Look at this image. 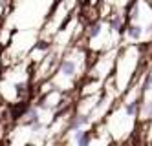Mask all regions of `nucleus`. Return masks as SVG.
<instances>
[{
	"label": "nucleus",
	"instance_id": "nucleus-9",
	"mask_svg": "<svg viewBox=\"0 0 152 146\" xmlns=\"http://www.w3.org/2000/svg\"><path fill=\"white\" fill-rule=\"evenodd\" d=\"M50 46H51L50 42H37V44H35V49H40V51H48V49H50Z\"/></svg>",
	"mask_w": 152,
	"mask_h": 146
},
{
	"label": "nucleus",
	"instance_id": "nucleus-5",
	"mask_svg": "<svg viewBox=\"0 0 152 146\" xmlns=\"http://www.w3.org/2000/svg\"><path fill=\"white\" fill-rule=\"evenodd\" d=\"M108 26H110V29L115 31V33H125V29H126V26H125V18H123V15H119V13L112 15L110 22H108Z\"/></svg>",
	"mask_w": 152,
	"mask_h": 146
},
{
	"label": "nucleus",
	"instance_id": "nucleus-3",
	"mask_svg": "<svg viewBox=\"0 0 152 146\" xmlns=\"http://www.w3.org/2000/svg\"><path fill=\"white\" fill-rule=\"evenodd\" d=\"M90 124V115H84V113H75L70 117L68 121V126H66V131H73V130H79V128H86Z\"/></svg>",
	"mask_w": 152,
	"mask_h": 146
},
{
	"label": "nucleus",
	"instance_id": "nucleus-4",
	"mask_svg": "<svg viewBox=\"0 0 152 146\" xmlns=\"http://www.w3.org/2000/svg\"><path fill=\"white\" fill-rule=\"evenodd\" d=\"M125 33H126L128 40L137 42V40H141V37H143V26L136 24V22H130V24L126 26V29H125Z\"/></svg>",
	"mask_w": 152,
	"mask_h": 146
},
{
	"label": "nucleus",
	"instance_id": "nucleus-10",
	"mask_svg": "<svg viewBox=\"0 0 152 146\" xmlns=\"http://www.w3.org/2000/svg\"><path fill=\"white\" fill-rule=\"evenodd\" d=\"M150 121H152V119H150Z\"/></svg>",
	"mask_w": 152,
	"mask_h": 146
},
{
	"label": "nucleus",
	"instance_id": "nucleus-6",
	"mask_svg": "<svg viewBox=\"0 0 152 146\" xmlns=\"http://www.w3.org/2000/svg\"><path fill=\"white\" fill-rule=\"evenodd\" d=\"M103 33V22L101 20H95L94 24L88 28V31H86V35H88V38L90 40H94V38H97Z\"/></svg>",
	"mask_w": 152,
	"mask_h": 146
},
{
	"label": "nucleus",
	"instance_id": "nucleus-2",
	"mask_svg": "<svg viewBox=\"0 0 152 146\" xmlns=\"http://www.w3.org/2000/svg\"><path fill=\"white\" fill-rule=\"evenodd\" d=\"M72 141L75 144H79V146H88L92 141H94V133L90 130H86V128H79V130H73L72 131Z\"/></svg>",
	"mask_w": 152,
	"mask_h": 146
},
{
	"label": "nucleus",
	"instance_id": "nucleus-1",
	"mask_svg": "<svg viewBox=\"0 0 152 146\" xmlns=\"http://www.w3.org/2000/svg\"><path fill=\"white\" fill-rule=\"evenodd\" d=\"M59 75L64 78H73L77 75V60L72 57H64L59 60Z\"/></svg>",
	"mask_w": 152,
	"mask_h": 146
},
{
	"label": "nucleus",
	"instance_id": "nucleus-8",
	"mask_svg": "<svg viewBox=\"0 0 152 146\" xmlns=\"http://www.w3.org/2000/svg\"><path fill=\"white\" fill-rule=\"evenodd\" d=\"M139 115H143L147 119H152V100H148V102H145V104H141Z\"/></svg>",
	"mask_w": 152,
	"mask_h": 146
},
{
	"label": "nucleus",
	"instance_id": "nucleus-7",
	"mask_svg": "<svg viewBox=\"0 0 152 146\" xmlns=\"http://www.w3.org/2000/svg\"><path fill=\"white\" fill-rule=\"evenodd\" d=\"M148 92H152V71H148L145 75V81H143V84H141V93L145 95Z\"/></svg>",
	"mask_w": 152,
	"mask_h": 146
}]
</instances>
